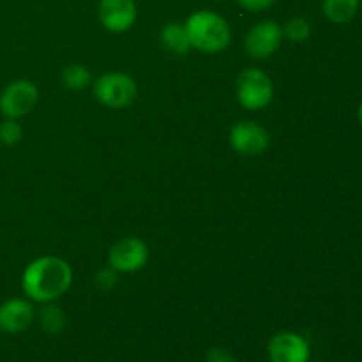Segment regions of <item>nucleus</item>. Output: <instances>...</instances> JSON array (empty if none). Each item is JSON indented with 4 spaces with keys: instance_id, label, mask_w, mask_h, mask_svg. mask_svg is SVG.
<instances>
[{
    "instance_id": "1",
    "label": "nucleus",
    "mask_w": 362,
    "mask_h": 362,
    "mask_svg": "<svg viewBox=\"0 0 362 362\" xmlns=\"http://www.w3.org/2000/svg\"><path fill=\"white\" fill-rule=\"evenodd\" d=\"M71 285L73 269L64 258L53 255L32 260L21 274V290L32 303H55L69 292Z\"/></svg>"
},
{
    "instance_id": "21",
    "label": "nucleus",
    "mask_w": 362,
    "mask_h": 362,
    "mask_svg": "<svg viewBox=\"0 0 362 362\" xmlns=\"http://www.w3.org/2000/svg\"><path fill=\"white\" fill-rule=\"evenodd\" d=\"M357 117H359V122H361V126H362V101H361L359 108H357Z\"/></svg>"
},
{
    "instance_id": "14",
    "label": "nucleus",
    "mask_w": 362,
    "mask_h": 362,
    "mask_svg": "<svg viewBox=\"0 0 362 362\" xmlns=\"http://www.w3.org/2000/svg\"><path fill=\"white\" fill-rule=\"evenodd\" d=\"M39 324H41L42 331L48 334H59L66 327V313L57 306L55 303H46L39 310Z\"/></svg>"
},
{
    "instance_id": "17",
    "label": "nucleus",
    "mask_w": 362,
    "mask_h": 362,
    "mask_svg": "<svg viewBox=\"0 0 362 362\" xmlns=\"http://www.w3.org/2000/svg\"><path fill=\"white\" fill-rule=\"evenodd\" d=\"M23 138V127L18 120L14 119H4L0 122V144L6 147H14Z\"/></svg>"
},
{
    "instance_id": "15",
    "label": "nucleus",
    "mask_w": 362,
    "mask_h": 362,
    "mask_svg": "<svg viewBox=\"0 0 362 362\" xmlns=\"http://www.w3.org/2000/svg\"><path fill=\"white\" fill-rule=\"evenodd\" d=\"M60 80L69 90H83L92 85V74L83 64H67L60 73Z\"/></svg>"
},
{
    "instance_id": "22",
    "label": "nucleus",
    "mask_w": 362,
    "mask_h": 362,
    "mask_svg": "<svg viewBox=\"0 0 362 362\" xmlns=\"http://www.w3.org/2000/svg\"><path fill=\"white\" fill-rule=\"evenodd\" d=\"M216 2H223V0H216Z\"/></svg>"
},
{
    "instance_id": "19",
    "label": "nucleus",
    "mask_w": 362,
    "mask_h": 362,
    "mask_svg": "<svg viewBox=\"0 0 362 362\" xmlns=\"http://www.w3.org/2000/svg\"><path fill=\"white\" fill-rule=\"evenodd\" d=\"M274 2L276 0H237V4L247 13H262L274 6Z\"/></svg>"
},
{
    "instance_id": "2",
    "label": "nucleus",
    "mask_w": 362,
    "mask_h": 362,
    "mask_svg": "<svg viewBox=\"0 0 362 362\" xmlns=\"http://www.w3.org/2000/svg\"><path fill=\"white\" fill-rule=\"evenodd\" d=\"M186 30L189 35L191 48L202 53L216 55L228 48L232 41V28L221 14L214 11L200 9L186 20Z\"/></svg>"
},
{
    "instance_id": "6",
    "label": "nucleus",
    "mask_w": 362,
    "mask_h": 362,
    "mask_svg": "<svg viewBox=\"0 0 362 362\" xmlns=\"http://www.w3.org/2000/svg\"><path fill=\"white\" fill-rule=\"evenodd\" d=\"M283 41L285 37L281 25L274 20H262L247 30L244 37V49L251 59L264 60L274 55L281 48Z\"/></svg>"
},
{
    "instance_id": "8",
    "label": "nucleus",
    "mask_w": 362,
    "mask_h": 362,
    "mask_svg": "<svg viewBox=\"0 0 362 362\" xmlns=\"http://www.w3.org/2000/svg\"><path fill=\"white\" fill-rule=\"evenodd\" d=\"M230 147L240 156L255 158L267 151L269 147V131L262 124L255 120H240L233 124L228 134Z\"/></svg>"
},
{
    "instance_id": "10",
    "label": "nucleus",
    "mask_w": 362,
    "mask_h": 362,
    "mask_svg": "<svg viewBox=\"0 0 362 362\" xmlns=\"http://www.w3.org/2000/svg\"><path fill=\"white\" fill-rule=\"evenodd\" d=\"M98 16L106 30L113 34H122L136 23V2L134 0H99Z\"/></svg>"
},
{
    "instance_id": "11",
    "label": "nucleus",
    "mask_w": 362,
    "mask_h": 362,
    "mask_svg": "<svg viewBox=\"0 0 362 362\" xmlns=\"http://www.w3.org/2000/svg\"><path fill=\"white\" fill-rule=\"evenodd\" d=\"M35 308L30 299L13 297L0 304V332L4 334H21L35 320Z\"/></svg>"
},
{
    "instance_id": "9",
    "label": "nucleus",
    "mask_w": 362,
    "mask_h": 362,
    "mask_svg": "<svg viewBox=\"0 0 362 362\" xmlns=\"http://www.w3.org/2000/svg\"><path fill=\"white\" fill-rule=\"evenodd\" d=\"M267 356L271 362H308L311 349L304 336L292 331H281L269 341Z\"/></svg>"
},
{
    "instance_id": "16",
    "label": "nucleus",
    "mask_w": 362,
    "mask_h": 362,
    "mask_svg": "<svg viewBox=\"0 0 362 362\" xmlns=\"http://www.w3.org/2000/svg\"><path fill=\"white\" fill-rule=\"evenodd\" d=\"M283 37L290 42H304L311 35V25L306 18L303 16H293L286 21L285 25H281Z\"/></svg>"
},
{
    "instance_id": "4",
    "label": "nucleus",
    "mask_w": 362,
    "mask_h": 362,
    "mask_svg": "<svg viewBox=\"0 0 362 362\" xmlns=\"http://www.w3.org/2000/svg\"><path fill=\"white\" fill-rule=\"evenodd\" d=\"M94 98L110 110H122L133 105L138 95V85L133 76L120 71L105 73L92 81Z\"/></svg>"
},
{
    "instance_id": "20",
    "label": "nucleus",
    "mask_w": 362,
    "mask_h": 362,
    "mask_svg": "<svg viewBox=\"0 0 362 362\" xmlns=\"http://www.w3.org/2000/svg\"><path fill=\"white\" fill-rule=\"evenodd\" d=\"M205 362H237L235 356L225 349H211L205 356Z\"/></svg>"
},
{
    "instance_id": "18",
    "label": "nucleus",
    "mask_w": 362,
    "mask_h": 362,
    "mask_svg": "<svg viewBox=\"0 0 362 362\" xmlns=\"http://www.w3.org/2000/svg\"><path fill=\"white\" fill-rule=\"evenodd\" d=\"M117 274H119V272L113 271L110 265L108 267L99 269V271L94 274V285L98 286L99 290H103V292H108V290L115 288Z\"/></svg>"
},
{
    "instance_id": "5",
    "label": "nucleus",
    "mask_w": 362,
    "mask_h": 362,
    "mask_svg": "<svg viewBox=\"0 0 362 362\" xmlns=\"http://www.w3.org/2000/svg\"><path fill=\"white\" fill-rule=\"evenodd\" d=\"M39 103V88L30 80H14L0 92V113L4 119L20 120Z\"/></svg>"
},
{
    "instance_id": "12",
    "label": "nucleus",
    "mask_w": 362,
    "mask_h": 362,
    "mask_svg": "<svg viewBox=\"0 0 362 362\" xmlns=\"http://www.w3.org/2000/svg\"><path fill=\"white\" fill-rule=\"evenodd\" d=\"M159 41L163 48L168 49L173 55H186L191 49L189 35H187L186 25L179 21H170L159 32Z\"/></svg>"
},
{
    "instance_id": "7",
    "label": "nucleus",
    "mask_w": 362,
    "mask_h": 362,
    "mask_svg": "<svg viewBox=\"0 0 362 362\" xmlns=\"http://www.w3.org/2000/svg\"><path fill=\"white\" fill-rule=\"evenodd\" d=\"M151 251L138 237H124L108 251V265L120 274H133L147 265Z\"/></svg>"
},
{
    "instance_id": "13",
    "label": "nucleus",
    "mask_w": 362,
    "mask_h": 362,
    "mask_svg": "<svg viewBox=\"0 0 362 362\" xmlns=\"http://www.w3.org/2000/svg\"><path fill=\"white\" fill-rule=\"evenodd\" d=\"M361 0H322L324 16L334 25H345L359 13Z\"/></svg>"
},
{
    "instance_id": "3",
    "label": "nucleus",
    "mask_w": 362,
    "mask_h": 362,
    "mask_svg": "<svg viewBox=\"0 0 362 362\" xmlns=\"http://www.w3.org/2000/svg\"><path fill=\"white\" fill-rule=\"evenodd\" d=\"M237 101L243 108L260 112L267 108L274 98V85L271 76L260 67H246L235 81Z\"/></svg>"
}]
</instances>
